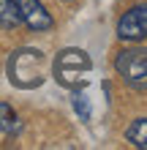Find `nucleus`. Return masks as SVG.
Listing matches in <instances>:
<instances>
[{"label":"nucleus","instance_id":"f257e3e1","mask_svg":"<svg viewBox=\"0 0 147 150\" xmlns=\"http://www.w3.org/2000/svg\"><path fill=\"white\" fill-rule=\"evenodd\" d=\"M46 68H49L46 55L41 49H33V47H22L8 57V79L19 90L41 87L46 79Z\"/></svg>","mask_w":147,"mask_h":150},{"label":"nucleus","instance_id":"f03ea898","mask_svg":"<svg viewBox=\"0 0 147 150\" xmlns=\"http://www.w3.org/2000/svg\"><path fill=\"white\" fill-rule=\"evenodd\" d=\"M93 71V60L84 49L68 47L60 49L57 57L52 60V74H55V82L68 87V90H82L87 85V74Z\"/></svg>","mask_w":147,"mask_h":150},{"label":"nucleus","instance_id":"7ed1b4c3","mask_svg":"<svg viewBox=\"0 0 147 150\" xmlns=\"http://www.w3.org/2000/svg\"><path fill=\"white\" fill-rule=\"evenodd\" d=\"M115 71L125 85L144 90L147 87V47H128L120 49L115 57Z\"/></svg>","mask_w":147,"mask_h":150},{"label":"nucleus","instance_id":"20e7f679","mask_svg":"<svg viewBox=\"0 0 147 150\" xmlns=\"http://www.w3.org/2000/svg\"><path fill=\"white\" fill-rule=\"evenodd\" d=\"M117 36L123 38V41H142L147 36V3L128 8V11L120 16Z\"/></svg>","mask_w":147,"mask_h":150},{"label":"nucleus","instance_id":"39448f33","mask_svg":"<svg viewBox=\"0 0 147 150\" xmlns=\"http://www.w3.org/2000/svg\"><path fill=\"white\" fill-rule=\"evenodd\" d=\"M16 8H19L22 22L27 25L30 30H36V33L52 30V25H55L52 14L44 8V3H41V0H16Z\"/></svg>","mask_w":147,"mask_h":150},{"label":"nucleus","instance_id":"423d86ee","mask_svg":"<svg viewBox=\"0 0 147 150\" xmlns=\"http://www.w3.org/2000/svg\"><path fill=\"white\" fill-rule=\"evenodd\" d=\"M0 25L6 30H14L22 25L19 8H16V0H0Z\"/></svg>","mask_w":147,"mask_h":150},{"label":"nucleus","instance_id":"0eeeda50","mask_svg":"<svg viewBox=\"0 0 147 150\" xmlns=\"http://www.w3.org/2000/svg\"><path fill=\"white\" fill-rule=\"evenodd\" d=\"M125 139L131 142L134 147H142L147 150V117H136L125 131Z\"/></svg>","mask_w":147,"mask_h":150},{"label":"nucleus","instance_id":"6e6552de","mask_svg":"<svg viewBox=\"0 0 147 150\" xmlns=\"http://www.w3.org/2000/svg\"><path fill=\"white\" fill-rule=\"evenodd\" d=\"M19 128H22V123L16 117V112L6 101H0V134H16Z\"/></svg>","mask_w":147,"mask_h":150},{"label":"nucleus","instance_id":"1a4fd4ad","mask_svg":"<svg viewBox=\"0 0 147 150\" xmlns=\"http://www.w3.org/2000/svg\"><path fill=\"white\" fill-rule=\"evenodd\" d=\"M71 104H74V112L79 115V120L90 123V101H87V96H84V87H82V90H74Z\"/></svg>","mask_w":147,"mask_h":150},{"label":"nucleus","instance_id":"9d476101","mask_svg":"<svg viewBox=\"0 0 147 150\" xmlns=\"http://www.w3.org/2000/svg\"><path fill=\"white\" fill-rule=\"evenodd\" d=\"M65 3H71V0H65Z\"/></svg>","mask_w":147,"mask_h":150}]
</instances>
